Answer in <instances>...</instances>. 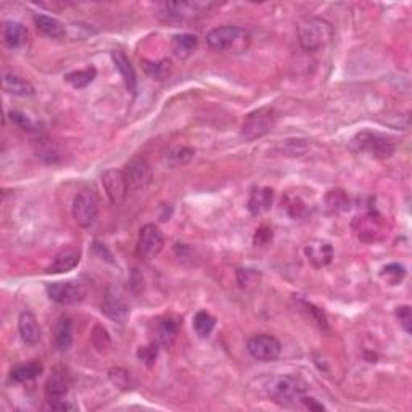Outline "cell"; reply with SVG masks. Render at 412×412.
<instances>
[{
	"label": "cell",
	"instance_id": "cell-1",
	"mask_svg": "<svg viewBox=\"0 0 412 412\" xmlns=\"http://www.w3.org/2000/svg\"><path fill=\"white\" fill-rule=\"evenodd\" d=\"M263 390L271 401L292 408L302 403V398L306 395V384L295 375H274L264 380Z\"/></svg>",
	"mask_w": 412,
	"mask_h": 412
},
{
	"label": "cell",
	"instance_id": "cell-2",
	"mask_svg": "<svg viewBox=\"0 0 412 412\" xmlns=\"http://www.w3.org/2000/svg\"><path fill=\"white\" fill-rule=\"evenodd\" d=\"M298 42L304 52H316L331 43L333 26L327 19L319 17L304 18L298 23Z\"/></svg>",
	"mask_w": 412,
	"mask_h": 412
},
{
	"label": "cell",
	"instance_id": "cell-3",
	"mask_svg": "<svg viewBox=\"0 0 412 412\" xmlns=\"http://www.w3.org/2000/svg\"><path fill=\"white\" fill-rule=\"evenodd\" d=\"M351 148L356 153H367L372 158L386 159L393 157L396 144L393 139L386 137L384 134L371 133V130H362L356 134L351 140Z\"/></svg>",
	"mask_w": 412,
	"mask_h": 412
},
{
	"label": "cell",
	"instance_id": "cell-4",
	"mask_svg": "<svg viewBox=\"0 0 412 412\" xmlns=\"http://www.w3.org/2000/svg\"><path fill=\"white\" fill-rule=\"evenodd\" d=\"M206 43L211 50L216 52H242L248 47L250 36L245 29L239 26H219L206 34Z\"/></svg>",
	"mask_w": 412,
	"mask_h": 412
},
{
	"label": "cell",
	"instance_id": "cell-5",
	"mask_svg": "<svg viewBox=\"0 0 412 412\" xmlns=\"http://www.w3.org/2000/svg\"><path fill=\"white\" fill-rule=\"evenodd\" d=\"M351 230L355 232L357 240L364 242V244H377L389 237L390 227L384 216L375 211H369L356 216L351 221Z\"/></svg>",
	"mask_w": 412,
	"mask_h": 412
},
{
	"label": "cell",
	"instance_id": "cell-6",
	"mask_svg": "<svg viewBox=\"0 0 412 412\" xmlns=\"http://www.w3.org/2000/svg\"><path fill=\"white\" fill-rule=\"evenodd\" d=\"M275 123H277V115L271 106H263V108L251 111L242 124V137L248 142H253V140L269 134L275 128Z\"/></svg>",
	"mask_w": 412,
	"mask_h": 412
},
{
	"label": "cell",
	"instance_id": "cell-7",
	"mask_svg": "<svg viewBox=\"0 0 412 412\" xmlns=\"http://www.w3.org/2000/svg\"><path fill=\"white\" fill-rule=\"evenodd\" d=\"M100 211V202L99 197L90 188H84L77 193L75 202H72V217H75L76 224L79 227L94 226V222L99 217Z\"/></svg>",
	"mask_w": 412,
	"mask_h": 412
},
{
	"label": "cell",
	"instance_id": "cell-8",
	"mask_svg": "<svg viewBox=\"0 0 412 412\" xmlns=\"http://www.w3.org/2000/svg\"><path fill=\"white\" fill-rule=\"evenodd\" d=\"M68 391H70V379L65 372H55L52 374L50 379L47 380L46 385V395L50 409L55 411H75L77 409L76 404L70 403L66 400Z\"/></svg>",
	"mask_w": 412,
	"mask_h": 412
},
{
	"label": "cell",
	"instance_id": "cell-9",
	"mask_svg": "<svg viewBox=\"0 0 412 412\" xmlns=\"http://www.w3.org/2000/svg\"><path fill=\"white\" fill-rule=\"evenodd\" d=\"M246 351L256 361L273 362L282 353V345H280V342L275 337L268 335V333H261V335L251 337L246 342Z\"/></svg>",
	"mask_w": 412,
	"mask_h": 412
},
{
	"label": "cell",
	"instance_id": "cell-10",
	"mask_svg": "<svg viewBox=\"0 0 412 412\" xmlns=\"http://www.w3.org/2000/svg\"><path fill=\"white\" fill-rule=\"evenodd\" d=\"M47 295L52 302L61 306H70L84 300L86 287L77 280H66V282H53L47 285Z\"/></svg>",
	"mask_w": 412,
	"mask_h": 412
},
{
	"label": "cell",
	"instance_id": "cell-11",
	"mask_svg": "<svg viewBox=\"0 0 412 412\" xmlns=\"http://www.w3.org/2000/svg\"><path fill=\"white\" fill-rule=\"evenodd\" d=\"M210 3L200 2H168L161 5V14L166 21H192L202 13L208 12Z\"/></svg>",
	"mask_w": 412,
	"mask_h": 412
},
{
	"label": "cell",
	"instance_id": "cell-12",
	"mask_svg": "<svg viewBox=\"0 0 412 412\" xmlns=\"http://www.w3.org/2000/svg\"><path fill=\"white\" fill-rule=\"evenodd\" d=\"M164 248V235L155 224H145L139 232L137 255L144 259H152Z\"/></svg>",
	"mask_w": 412,
	"mask_h": 412
},
{
	"label": "cell",
	"instance_id": "cell-13",
	"mask_svg": "<svg viewBox=\"0 0 412 412\" xmlns=\"http://www.w3.org/2000/svg\"><path fill=\"white\" fill-rule=\"evenodd\" d=\"M126 181H128L129 192L145 190L153 181V171L147 159L134 158L126 164L124 169Z\"/></svg>",
	"mask_w": 412,
	"mask_h": 412
},
{
	"label": "cell",
	"instance_id": "cell-14",
	"mask_svg": "<svg viewBox=\"0 0 412 412\" xmlns=\"http://www.w3.org/2000/svg\"><path fill=\"white\" fill-rule=\"evenodd\" d=\"M101 184H104L106 197L110 198V202L113 205H121L126 200L129 193L128 181H126L124 171H119V169H106V171L101 174Z\"/></svg>",
	"mask_w": 412,
	"mask_h": 412
},
{
	"label": "cell",
	"instance_id": "cell-15",
	"mask_svg": "<svg viewBox=\"0 0 412 412\" xmlns=\"http://www.w3.org/2000/svg\"><path fill=\"white\" fill-rule=\"evenodd\" d=\"M304 255H306L309 264L313 268L322 269L327 268L333 261V246L327 240L314 239L308 242V245L304 246Z\"/></svg>",
	"mask_w": 412,
	"mask_h": 412
},
{
	"label": "cell",
	"instance_id": "cell-16",
	"mask_svg": "<svg viewBox=\"0 0 412 412\" xmlns=\"http://www.w3.org/2000/svg\"><path fill=\"white\" fill-rule=\"evenodd\" d=\"M101 313H104L110 321L123 324L126 322V319L129 317V306L116 290L110 288L108 292L105 293L104 302H101Z\"/></svg>",
	"mask_w": 412,
	"mask_h": 412
},
{
	"label": "cell",
	"instance_id": "cell-17",
	"mask_svg": "<svg viewBox=\"0 0 412 412\" xmlns=\"http://www.w3.org/2000/svg\"><path fill=\"white\" fill-rule=\"evenodd\" d=\"M81 261V250L76 246H66L61 251H58L53 258L52 264L47 268L48 274H65L70 273L79 264Z\"/></svg>",
	"mask_w": 412,
	"mask_h": 412
},
{
	"label": "cell",
	"instance_id": "cell-18",
	"mask_svg": "<svg viewBox=\"0 0 412 412\" xmlns=\"http://www.w3.org/2000/svg\"><path fill=\"white\" fill-rule=\"evenodd\" d=\"M274 202V192L269 187H253L248 197V210L251 215L258 216L269 211Z\"/></svg>",
	"mask_w": 412,
	"mask_h": 412
},
{
	"label": "cell",
	"instance_id": "cell-19",
	"mask_svg": "<svg viewBox=\"0 0 412 412\" xmlns=\"http://www.w3.org/2000/svg\"><path fill=\"white\" fill-rule=\"evenodd\" d=\"M18 331L19 335H21L23 342L28 343V345H37L41 342V327H39V322L36 316L32 313L24 311L19 314L18 319Z\"/></svg>",
	"mask_w": 412,
	"mask_h": 412
},
{
	"label": "cell",
	"instance_id": "cell-20",
	"mask_svg": "<svg viewBox=\"0 0 412 412\" xmlns=\"http://www.w3.org/2000/svg\"><path fill=\"white\" fill-rule=\"evenodd\" d=\"M2 87L7 94L17 97H31L34 95V86L24 77L14 75L12 71H3L2 75Z\"/></svg>",
	"mask_w": 412,
	"mask_h": 412
},
{
	"label": "cell",
	"instance_id": "cell-21",
	"mask_svg": "<svg viewBox=\"0 0 412 412\" xmlns=\"http://www.w3.org/2000/svg\"><path fill=\"white\" fill-rule=\"evenodd\" d=\"M155 333H157V340L159 345L169 348L177 338L179 322L171 316L159 317L155 322Z\"/></svg>",
	"mask_w": 412,
	"mask_h": 412
},
{
	"label": "cell",
	"instance_id": "cell-22",
	"mask_svg": "<svg viewBox=\"0 0 412 412\" xmlns=\"http://www.w3.org/2000/svg\"><path fill=\"white\" fill-rule=\"evenodd\" d=\"M111 58H113L116 70L119 71L121 77H123V79H124L126 87H128V90H130V92H133V94H135V90H137V76H135L134 66L130 65L129 58L126 57L123 52H119V50L111 52Z\"/></svg>",
	"mask_w": 412,
	"mask_h": 412
},
{
	"label": "cell",
	"instance_id": "cell-23",
	"mask_svg": "<svg viewBox=\"0 0 412 412\" xmlns=\"http://www.w3.org/2000/svg\"><path fill=\"white\" fill-rule=\"evenodd\" d=\"M53 342L58 351H68L72 345V324L71 319L61 316L53 327Z\"/></svg>",
	"mask_w": 412,
	"mask_h": 412
},
{
	"label": "cell",
	"instance_id": "cell-24",
	"mask_svg": "<svg viewBox=\"0 0 412 412\" xmlns=\"http://www.w3.org/2000/svg\"><path fill=\"white\" fill-rule=\"evenodd\" d=\"M34 23H36L37 31L43 36L52 39H60L66 34V26L57 18L47 17V14H34Z\"/></svg>",
	"mask_w": 412,
	"mask_h": 412
},
{
	"label": "cell",
	"instance_id": "cell-25",
	"mask_svg": "<svg viewBox=\"0 0 412 412\" xmlns=\"http://www.w3.org/2000/svg\"><path fill=\"white\" fill-rule=\"evenodd\" d=\"M3 39L8 47L19 48L28 41V29L18 21H7L3 26Z\"/></svg>",
	"mask_w": 412,
	"mask_h": 412
},
{
	"label": "cell",
	"instance_id": "cell-26",
	"mask_svg": "<svg viewBox=\"0 0 412 412\" xmlns=\"http://www.w3.org/2000/svg\"><path fill=\"white\" fill-rule=\"evenodd\" d=\"M198 46V37L195 34H177V36L173 37V42H171V48H173V53L176 55L177 58H181V60H186L193 53Z\"/></svg>",
	"mask_w": 412,
	"mask_h": 412
},
{
	"label": "cell",
	"instance_id": "cell-27",
	"mask_svg": "<svg viewBox=\"0 0 412 412\" xmlns=\"http://www.w3.org/2000/svg\"><path fill=\"white\" fill-rule=\"evenodd\" d=\"M42 372V364L41 362L34 361L29 362V364L17 366L13 367L12 372H10V379H12L14 384H28V382H32L37 379Z\"/></svg>",
	"mask_w": 412,
	"mask_h": 412
},
{
	"label": "cell",
	"instance_id": "cell-28",
	"mask_svg": "<svg viewBox=\"0 0 412 412\" xmlns=\"http://www.w3.org/2000/svg\"><path fill=\"white\" fill-rule=\"evenodd\" d=\"M324 205L331 215H338V213L346 211L350 208V198L342 188H333V190L327 192L326 198H324Z\"/></svg>",
	"mask_w": 412,
	"mask_h": 412
},
{
	"label": "cell",
	"instance_id": "cell-29",
	"mask_svg": "<svg viewBox=\"0 0 412 412\" xmlns=\"http://www.w3.org/2000/svg\"><path fill=\"white\" fill-rule=\"evenodd\" d=\"M282 206L285 208V211H287V215L295 221L304 219L309 213L308 205L304 203L303 198L298 195H293V193H287V195L284 197Z\"/></svg>",
	"mask_w": 412,
	"mask_h": 412
},
{
	"label": "cell",
	"instance_id": "cell-30",
	"mask_svg": "<svg viewBox=\"0 0 412 412\" xmlns=\"http://www.w3.org/2000/svg\"><path fill=\"white\" fill-rule=\"evenodd\" d=\"M36 153L37 157L43 159L46 163H57L58 159L61 158L58 145L53 142V140L46 137H39V140L36 142Z\"/></svg>",
	"mask_w": 412,
	"mask_h": 412
},
{
	"label": "cell",
	"instance_id": "cell-31",
	"mask_svg": "<svg viewBox=\"0 0 412 412\" xmlns=\"http://www.w3.org/2000/svg\"><path fill=\"white\" fill-rule=\"evenodd\" d=\"M95 76H97L95 68L87 66V68H84V70L68 72V75L65 76V81L68 82V84H71L72 87H75V89H86V87L95 79Z\"/></svg>",
	"mask_w": 412,
	"mask_h": 412
},
{
	"label": "cell",
	"instance_id": "cell-32",
	"mask_svg": "<svg viewBox=\"0 0 412 412\" xmlns=\"http://www.w3.org/2000/svg\"><path fill=\"white\" fill-rule=\"evenodd\" d=\"M216 317L208 311H198L193 317V328L195 333L200 338H208L211 335V332L215 331Z\"/></svg>",
	"mask_w": 412,
	"mask_h": 412
},
{
	"label": "cell",
	"instance_id": "cell-33",
	"mask_svg": "<svg viewBox=\"0 0 412 412\" xmlns=\"http://www.w3.org/2000/svg\"><path fill=\"white\" fill-rule=\"evenodd\" d=\"M195 157V150L188 147H176L171 148L166 153V161L171 164V166H184V164H188Z\"/></svg>",
	"mask_w": 412,
	"mask_h": 412
},
{
	"label": "cell",
	"instance_id": "cell-34",
	"mask_svg": "<svg viewBox=\"0 0 412 412\" xmlns=\"http://www.w3.org/2000/svg\"><path fill=\"white\" fill-rule=\"evenodd\" d=\"M308 148H309L308 140H302V139H290L279 145L280 153L285 155V157H303V155L308 152Z\"/></svg>",
	"mask_w": 412,
	"mask_h": 412
},
{
	"label": "cell",
	"instance_id": "cell-35",
	"mask_svg": "<svg viewBox=\"0 0 412 412\" xmlns=\"http://www.w3.org/2000/svg\"><path fill=\"white\" fill-rule=\"evenodd\" d=\"M145 71L147 75L152 77V79L163 81L171 75V63L168 60H159V61H144Z\"/></svg>",
	"mask_w": 412,
	"mask_h": 412
},
{
	"label": "cell",
	"instance_id": "cell-36",
	"mask_svg": "<svg viewBox=\"0 0 412 412\" xmlns=\"http://www.w3.org/2000/svg\"><path fill=\"white\" fill-rule=\"evenodd\" d=\"M380 277L384 279L389 285H398L403 282V279L406 277V268L403 264H398V263L386 264L385 268L382 269Z\"/></svg>",
	"mask_w": 412,
	"mask_h": 412
},
{
	"label": "cell",
	"instance_id": "cell-37",
	"mask_svg": "<svg viewBox=\"0 0 412 412\" xmlns=\"http://www.w3.org/2000/svg\"><path fill=\"white\" fill-rule=\"evenodd\" d=\"M110 379L116 386H119V389H123V390H129L130 385H133L130 384L129 372L121 369V367H116V369L110 371Z\"/></svg>",
	"mask_w": 412,
	"mask_h": 412
},
{
	"label": "cell",
	"instance_id": "cell-38",
	"mask_svg": "<svg viewBox=\"0 0 412 412\" xmlns=\"http://www.w3.org/2000/svg\"><path fill=\"white\" fill-rule=\"evenodd\" d=\"M137 356L140 361H144L145 364L152 367L155 364V361H157V356H158V346L157 345H150V346H142L140 350L137 351Z\"/></svg>",
	"mask_w": 412,
	"mask_h": 412
},
{
	"label": "cell",
	"instance_id": "cell-39",
	"mask_svg": "<svg viewBox=\"0 0 412 412\" xmlns=\"http://www.w3.org/2000/svg\"><path fill=\"white\" fill-rule=\"evenodd\" d=\"M396 317H398L401 327H403L408 333H411V327H412L411 306H400L396 309Z\"/></svg>",
	"mask_w": 412,
	"mask_h": 412
},
{
	"label": "cell",
	"instance_id": "cell-40",
	"mask_svg": "<svg viewBox=\"0 0 412 412\" xmlns=\"http://www.w3.org/2000/svg\"><path fill=\"white\" fill-rule=\"evenodd\" d=\"M10 118H12L13 123L19 126L23 130H29V133H32L34 130V123L28 118L26 115L19 113V111H12V113H10Z\"/></svg>",
	"mask_w": 412,
	"mask_h": 412
},
{
	"label": "cell",
	"instance_id": "cell-41",
	"mask_svg": "<svg viewBox=\"0 0 412 412\" xmlns=\"http://www.w3.org/2000/svg\"><path fill=\"white\" fill-rule=\"evenodd\" d=\"M302 404L304 406L306 409H313V411H324V406L319 404L314 398H309V396L304 395L302 398Z\"/></svg>",
	"mask_w": 412,
	"mask_h": 412
}]
</instances>
